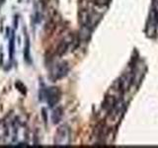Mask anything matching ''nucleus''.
Returning a JSON list of instances; mask_svg holds the SVG:
<instances>
[{
	"mask_svg": "<svg viewBox=\"0 0 158 148\" xmlns=\"http://www.w3.org/2000/svg\"><path fill=\"white\" fill-rule=\"evenodd\" d=\"M69 71V66L68 63L65 61L62 62H58L51 68V71H49V78L52 79V81H56L61 79L63 77H65L67 75V73Z\"/></svg>",
	"mask_w": 158,
	"mask_h": 148,
	"instance_id": "obj_3",
	"label": "nucleus"
},
{
	"mask_svg": "<svg viewBox=\"0 0 158 148\" xmlns=\"http://www.w3.org/2000/svg\"><path fill=\"white\" fill-rule=\"evenodd\" d=\"M15 86H16V88H17L18 90H19L20 92H21L22 94H26V92H27V90H26V86H25L22 82L17 81L16 83H15Z\"/></svg>",
	"mask_w": 158,
	"mask_h": 148,
	"instance_id": "obj_9",
	"label": "nucleus"
},
{
	"mask_svg": "<svg viewBox=\"0 0 158 148\" xmlns=\"http://www.w3.org/2000/svg\"><path fill=\"white\" fill-rule=\"evenodd\" d=\"M14 27L15 28L18 27V16H15V19H14Z\"/></svg>",
	"mask_w": 158,
	"mask_h": 148,
	"instance_id": "obj_11",
	"label": "nucleus"
},
{
	"mask_svg": "<svg viewBox=\"0 0 158 148\" xmlns=\"http://www.w3.org/2000/svg\"><path fill=\"white\" fill-rule=\"evenodd\" d=\"M71 42H73L71 36H69L68 39H64L63 41H61V43L58 44V47L56 48V53L58 54V56H62V54H64L66 52V51L69 47V44L71 43Z\"/></svg>",
	"mask_w": 158,
	"mask_h": 148,
	"instance_id": "obj_4",
	"label": "nucleus"
},
{
	"mask_svg": "<svg viewBox=\"0 0 158 148\" xmlns=\"http://www.w3.org/2000/svg\"><path fill=\"white\" fill-rule=\"evenodd\" d=\"M0 6H1V3H0Z\"/></svg>",
	"mask_w": 158,
	"mask_h": 148,
	"instance_id": "obj_15",
	"label": "nucleus"
},
{
	"mask_svg": "<svg viewBox=\"0 0 158 148\" xmlns=\"http://www.w3.org/2000/svg\"><path fill=\"white\" fill-rule=\"evenodd\" d=\"M71 141V131L68 125H63L57 128L54 135V145L66 146L70 144Z\"/></svg>",
	"mask_w": 158,
	"mask_h": 148,
	"instance_id": "obj_1",
	"label": "nucleus"
},
{
	"mask_svg": "<svg viewBox=\"0 0 158 148\" xmlns=\"http://www.w3.org/2000/svg\"><path fill=\"white\" fill-rule=\"evenodd\" d=\"M153 1H154V3L157 5V6H158V0H153Z\"/></svg>",
	"mask_w": 158,
	"mask_h": 148,
	"instance_id": "obj_12",
	"label": "nucleus"
},
{
	"mask_svg": "<svg viewBox=\"0 0 158 148\" xmlns=\"http://www.w3.org/2000/svg\"><path fill=\"white\" fill-rule=\"evenodd\" d=\"M30 39L27 36L26 37V43H25V47H24V59L26 60V62L31 63V53H30Z\"/></svg>",
	"mask_w": 158,
	"mask_h": 148,
	"instance_id": "obj_7",
	"label": "nucleus"
},
{
	"mask_svg": "<svg viewBox=\"0 0 158 148\" xmlns=\"http://www.w3.org/2000/svg\"><path fill=\"white\" fill-rule=\"evenodd\" d=\"M4 1H5V0H0V3H1V5L4 3Z\"/></svg>",
	"mask_w": 158,
	"mask_h": 148,
	"instance_id": "obj_13",
	"label": "nucleus"
},
{
	"mask_svg": "<svg viewBox=\"0 0 158 148\" xmlns=\"http://www.w3.org/2000/svg\"><path fill=\"white\" fill-rule=\"evenodd\" d=\"M18 1H19V2H21V1H22V0H18Z\"/></svg>",
	"mask_w": 158,
	"mask_h": 148,
	"instance_id": "obj_14",
	"label": "nucleus"
},
{
	"mask_svg": "<svg viewBox=\"0 0 158 148\" xmlns=\"http://www.w3.org/2000/svg\"><path fill=\"white\" fill-rule=\"evenodd\" d=\"M95 1V4L99 5V6H104V5H106L110 0H94Z\"/></svg>",
	"mask_w": 158,
	"mask_h": 148,
	"instance_id": "obj_10",
	"label": "nucleus"
},
{
	"mask_svg": "<svg viewBox=\"0 0 158 148\" xmlns=\"http://www.w3.org/2000/svg\"><path fill=\"white\" fill-rule=\"evenodd\" d=\"M62 116H63L62 109L60 107L56 108L52 111V122L53 123H58L59 121H60Z\"/></svg>",
	"mask_w": 158,
	"mask_h": 148,
	"instance_id": "obj_6",
	"label": "nucleus"
},
{
	"mask_svg": "<svg viewBox=\"0 0 158 148\" xmlns=\"http://www.w3.org/2000/svg\"><path fill=\"white\" fill-rule=\"evenodd\" d=\"M40 96H41V100L43 99V97L46 98L48 106L52 108L56 105H57V103L60 100L61 93H60V90H59V88L52 86V87L43 89V93Z\"/></svg>",
	"mask_w": 158,
	"mask_h": 148,
	"instance_id": "obj_2",
	"label": "nucleus"
},
{
	"mask_svg": "<svg viewBox=\"0 0 158 148\" xmlns=\"http://www.w3.org/2000/svg\"><path fill=\"white\" fill-rule=\"evenodd\" d=\"M14 51H15V34H14V31H12L11 36H10V39H9V57H10V60H12L13 59Z\"/></svg>",
	"mask_w": 158,
	"mask_h": 148,
	"instance_id": "obj_8",
	"label": "nucleus"
},
{
	"mask_svg": "<svg viewBox=\"0 0 158 148\" xmlns=\"http://www.w3.org/2000/svg\"><path fill=\"white\" fill-rule=\"evenodd\" d=\"M132 80V78L130 76V75H127L125 74L120 80V91H122L123 93L126 92L128 88H130V85H131V82Z\"/></svg>",
	"mask_w": 158,
	"mask_h": 148,
	"instance_id": "obj_5",
	"label": "nucleus"
}]
</instances>
